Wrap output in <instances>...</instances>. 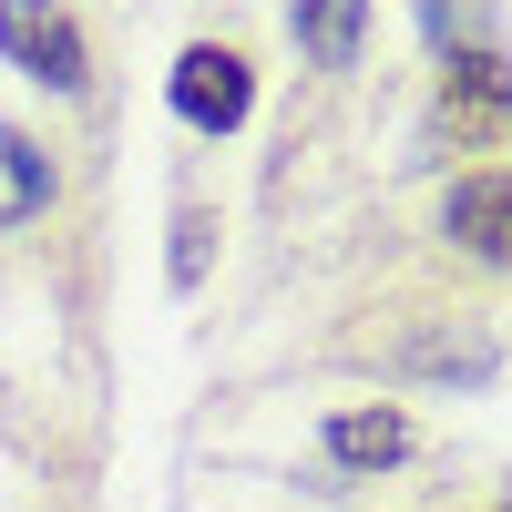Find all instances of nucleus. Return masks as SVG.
Returning a JSON list of instances; mask_svg holds the SVG:
<instances>
[{
  "label": "nucleus",
  "mask_w": 512,
  "mask_h": 512,
  "mask_svg": "<svg viewBox=\"0 0 512 512\" xmlns=\"http://www.w3.org/2000/svg\"><path fill=\"white\" fill-rule=\"evenodd\" d=\"M441 134H461V144H502L512 134V62L502 52H461L441 72Z\"/></svg>",
  "instance_id": "obj_1"
},
{
  "label": "nucleus",
  "mask_w": 512,
  "mask_h": 512,
  "mask_svg": "<svg viewBox=\"0 0 512 512\" xmlns=\"http://www.w3.org/2000/svg\"><path fill=\"white\" fill-rule=\"evenodd\" d=\"M246 103H256V82H246V62H236V52L195 41V52L175 62V113L195 123V134H236V123H246Z\"/></svg>",
  "instance_id": "obj_2"
},
{
  "label": "nucleus",
  "mask_w": 512,
  "mask_h": 512,
  "mask_svg": "<svg viewBox=\"0 0 512 512\" xmlns=\"http://www.w3.org/2000/svg\"><path fill=\"white\" fill-rule=\"evenodd\" d=\"M0 52H11L31 82L72 93V82H82V21L72 11H0Z\"/></svg>",
  "instance_id": "obj_3"
},
{
  "label": "nucleus",
  "mask_w": 512,
  "mask_h": 512,
  "mask_svg": "<svg viewBox=\"0 0 512 512\" xmlns=\"http://www.w3.org/2000/svg\"><path fill=\"white\" fill-rule=\"evenodd\" d=\"M441 226L461 236V256H482V267H512V175H461Z\"/></svg>",
  "instance_id": "obj_4"
},
{
  "label": "nucleus",
  "mask_w": 512,
  "mask_h": 512,
  "mask_svg": "<svg viewBox=\"0 0 512 512\" xmlns=\"http://www.w3.org/2000/svg\"><path fill=\"white\" fill-rule=\"evenodd\" d=\"M400 451H410V420L400 410H338L328 420V461H338V472H390Z\"/></svg>",
  "instance_id": "obj_5"
},
{
  "label": "nucleus",
  "mask_w": 512,
  "mask_h": 512,
  "mask_svg": "<svg viewBox=\"0 0 512 512\" xmlns=\"http://www.w3.org/2000/svg\"><path fill=\"white\" fill-rule=\"evenodd\" d=\"M41 205H52V154L21 123H0V226H31Z\"/></svg>",
  "instance_id": "obj_6"
},
{
  "label": "nucleus",
  "mask_w": 512,
  "mask_h": 512,
  "mask_svg": "<svg viewBox=\"0 0 512 512\" xmlns=\"http://www.w3.org/2000/svg\"><path fill=\"white\" fill-rule=\"evenodd\" d=\"M297 41H308L318 62H349L369 41V11H297Z\"/></svg>",
  "instance_id": "obj_7"
}]
</instances>
